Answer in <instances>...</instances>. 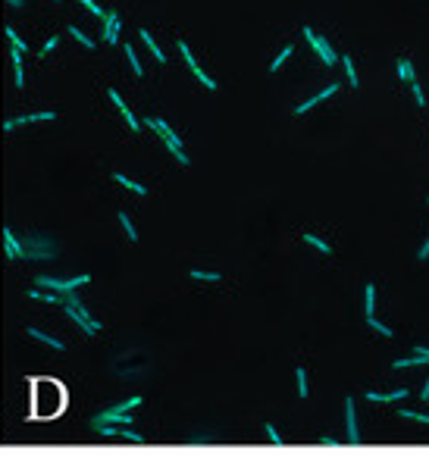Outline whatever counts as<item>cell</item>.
I'll use <instances>...</instances> for the list:
<instances>
[{
    "mask_svg": "<svg viewBox=\"0 0 429 463\" xmlns=\"http://www.w3.org/2000/svg\"><path fill=\"white\" fill-rule=\"evenodd\" d=\"M97 422H113V425H132L135 422V416H132V410H122V407H107V410H101L94 419H91V425H97Z\"/></svg>",
    "mask_w": 429,
    "mask_h": 463,
    "instance_id": "cell-7",
    "label": "cell"
},
{
    "mask_svg": "<svg viewBox=\"0 0 429 463\" xmlns=\"http://www.w3.org/2000/svg\"><path fill=\"white\" fill-rule=\"evenodd\" d=\"M398 79H401V82H407V85L417 79V72H414V63H410V57H401V60H398Z\"/></svg>",
    "mask_w": 429,
    "mask_h": 463,
    "instance_id": "cell-22",
    "label": "cell"
},
{
    "mask_svg": "<svg viewBox=\"0 0 429 463\" xmlns=\"http://www.w3.org/2000/svg\"><path fill=\"white\" fill-rule=\"evenodd\" d=\"M53 119H57V113H53V110H41V113H28V116L7 119V122H4V132H13V128H19V125H31V122H53Z\"/></svg>",
    "mask_w": 429,
    "mask_h": 463,
    "instance_id": "cell-9",
    "label": "cell"
},
{
    "mask_svg": "<svg viewBox=\"0 0 429 463\" xmlns=\"http://www.w3.org/2000/svg\"><path fill=\"white\" fill-rule=\"evenodd\" d=\"M104 31H101V41L104 44H119V28H122V19H119V13L116 10H107L104 16Z\"/></svg>",
    "mask_w": 429,
    "mask_h": 463,
    "instance_id": "cell-8",
    "label": "cell"
},
{
    "mask_svg": "<svg viewBox=\"0 0 429 463\" xmlns=\"http://www.w3.org/2000/svg\"><path fill=\"white\" fill-rule=\"evenodd\" d=\"M60 307H63V313L69 319H76V326L85 332V335H97V332H101V319H94L85 310V304H82V298L76 291H63V304Z\"/></svg>",
    "mask_w": 429,
    "mask_h": 463,
    "instance_id": "cell-2",
    "label": "cell"
},
{
    "mask_svg": "<svg viewBox=\"0 0 429 463\" xmlns=\"http://www.w3.org/2000/svg\"><path fill=\"white\" fill-rule=\"evenodd\" d=\"M25 335H28V338H38L41 344H50L53 350H66V341H63V338H57V335H47V332H41L38 326H25Z\"/></svg>",
    "mask_w": 429,
    "mask_h": 463,
    "instance_id": "cell-14",
    "label": "cell"
},
{
    "mask_svg": "<svg viewBox=\"0 0 429 463\" xmlns=\"http://www.w3.org/2000/svg\"><path fill=\"white\" fill-rule=\"evenodd\" d=\"M7 7H13V10H25V0H7Z\"/></svg>",
    "mask_w": 429,
    "mask_h": 463,
    "instance_id": "cell-40",
    "label": "cell"
},
{
    "mask_svg": "<svg viewBox=\"0 0 429 463\" xmlns=\"http://www.w3.org/2000/svg\"><path fill=\"white\" fill-rule=\"evenodd\" d=\"M426 404H429V401H426Z\"/></svg>",
    "mask_w": 429,
    "mask_h": 463,
    "instance_id": "cell-46",
    "label": "cell"
},
{
    "mask_svg": "<svg viewBox=\"0 0 429 463\" xmlns=\"http://www.w3.org/2000/svg\"><path fill=\"white\" fill-rule=\"evenodd\" d=\"M116 219H119V226H122V232H125V238L132 244H138V229H135V222H132V216H128L125 210H119L116 213Z\"/></svg>",
    "mask_w": 429,
    "mask_h": 463,
    "instance_id": "cell-19",
    "label": "cell"
},
{
    "mask_svg": "<svg viewBox=\"0 0 429 463\" xmlns=\"http://www.w3.org/2000/svg\"><path fill=\"white\" fill-rule=\"evenodd\" d=\"M25 294H28L31 301H41V304H53V307H60V304H63V294H60V291H53V294H50L47 288H38V285L28 288Z\"/></svg>",
    "mask_w": 429,
    "mask_h": 463,
    "instance_id": "cell-17",
    "label": "cell"
},
{
    "mask_svg": "<svg viewBox=\"0 0 429 463\" xmlns=\"http://www.w3.org/2000/svg\"><path fill=\"white\" fill-rule=\"evenodd\" d=\"M4 254L10 257V260H25V254H22V244H19V238H16V229H4Z\"/></svg>",
    "mask_w": 429,
    "mask_h": 463,
    "instance_id": "cell-13",
    "label": "cell"
},
{
    "mask_svg": "<svg viewBox=\"0 0 429 463\" xmlns=\"http://www.w3.org/2000/svg\"><path fill=\"white\" fill-rule=\"evenodd\" d=\"M113 182H119V185H122V188H128V191H135V194H147V188H144V185H141V182H132V179H128V175H122V172H113Z\"/></svg>",
    "mask_w": 429,
    "mask_h": 463,
    "instance_id": "cell-24",
    "label": "cell"
},
{
    "mask_svg": "<svg viewBox=\"0 0 429 463\" xmlns=\"http://www.w3.org/2000/svg\"><path fill=\"white\" fill-rule=\"evenodd\" d=\"M420 398H423V401H429V376H426V385H423V391H420Z\"/></svg>",
    "mask_w": 429,
    "mask_h": 463,
    "instance_id": "cell-43",
    "label": "cell"
},
{
    "mask_svg": "<svg viewBox=\"0 0 429 463\" xmlns=\"http://www.w3.org/2000/svg\"><path fill=\"white\" fill-rule=\"evenodd\" d=\"M107 97L113 100V106L119 110V116L125 119V125L132 128V132H138V128H141V119H135V113H132V110H128V103L122 100V94H119V91H116V88H110V91H107Z\"/></svg>",
    "mask_w": 429,
    "mask_h": 463,
    "instance_id": "cell-10",
    "label": "cell"
},
{
    "mask_svg": "<svg viewBox=\"0 0 429 463\" xmlns=\"http://www.w3.org/2000/svg\"><path fill=\"white\" fill-rule=\"evenodd\" d=\"M410 88H414V100H417V106H426V97H423V91H420V85H417V79L410 82Z\"/></svg>",
    "mask_w": 429,
    "mask_h": 463,
    "instance_id": "cell-38",
    "label": "cell"
},
{
    "mask_svg": "<svg viewBox=\"0 0 429 463\" xmlns=\"http://www.w3.org/2000/svg\"><path fill=\"white\" fill-rule=\"evenodd\" d=\"M414 354H420V357L429 363V347H426V344H414Z\"/></svg>",
    "mask_w": 429,
    "mask_h": 463,
    "instance_id": "cell-39",
    "label": "cell"
},
{
    "mask_svg": "<svg viewBox=\"0 0 429 463\" xmlns=\"http://www.w3.org/2000/svg\"><path fill=\"white\" fill-rule=\"evenodd\" d=\"M320 444H326V448H339V441H335V438H320Z\"/></svg>",
    "mask_w": 429,
    "mask_h": 463,
    "instance_id": "cell-42",
    "label": "cell"
},
{
    "mask_svg": "<svg viewBox=\"0 0 429 463\" xmlns=\"http://www.w3.org/2000/svg\"><path fill=\"white\" fill-rule=\"evenodd\" d=\"M291 53H294V44H285L282 50H279V53H276V60L270 63V72H279V69H282V66H285V60L291 57Z\"/></svg>",
    "mask_w": 429,
    "mask_h": 463,
    "instance_id": "cell-25",
    "label": "cell"
},
{
    "mask_svg": "<svg viewBox=\"0 0 429 463\" xmlns=\"http://www.w3.org/2000/svg\"><path fill=\"white\" fill-rule=\"evenodd\" d=\"M91 282V272H79L76 279H57V275H35V285L38 288H47V291H79L82 285H88Z\"/></svg>",
    "mask_w": 429,
    "mask_h": 463,
    "instance_id": "cell-4",
    "label": "cell"
},
{
    "mask_svg": "<svg viewBox=\"0 0 429 463\" xmlns=\"http://www.w3.org/2000/svg\"><path fill=\"white\" fill-rule=\"evenodd\" d=\"M345 419H348V444H360V432H357V407H354V398H345Z\"/></svg>",
    "mask_w": 429,
    "mask_h": 463,
    "instance_id": "cell-12",
    "label": "cell"
},
{
    "mask_svg": "<svg viewBox=\"0 0 429 463\" xmlns=\"http://www.w3.org/2000/svg\"><path fill=\"white\" fill-rule=\"evenodd\" d=\"M263 429H267V435H270V441L276 444V448H282V444H285V441H282V435H279V432H276V425H273V422H267V425H263Z\"/></svg>",
    "mask_w": 429,
    "mask_h": 463,
    "instance_id": "cell-37",
    "label": "cell"
},
{
    "mask_svg": "<svg viewBox=\"0 0 429 463\" xmlns=\"http://www.w3.org/2000/svg\"><path fill=\"white\" fill-rule=\"evenodd\" d=\"M69 34H72V38H76V44H82L85 50H94V47H97V41L91 38V34H85L79 25H69Z\"/></svg>",
    "mask_w": 429,
    "mask_h": 463,
    "instance_id": "cell-21",
    "label": "cell"
},
{
    "mask_svg": "<svg viewBox=\"0 0 429 463\" xmlns=\"http://www.w3.org/2000/svg\"><path fill=\"white\" fill-rule=\"evenodd\" d=\"M138 38H141V44L147 47V50H151V57L160 63V66H166V53H163V47L154 41V34L151 31H147V28H138Z\"/></svg>",
    "mask_w": 429,
    "mask_h": 463,
    "instance_id": "cell-15",
    "label": "cell"
},
{
    "mask_svg": "<svg viewBox=\"0 0 429 463\" xmlns=\"http://www.w3.org/2000/svg\"><path fill=\"white\" fill-rule=\"evenodd\" d=\"M367 326H370L373 332H379V335H385V338H391V329H388L385 323H379L376 316H367Z\"/></svg>",
    "mask_w": 429,
    "mask_h": 463,
    "instance_id": "cell-33",
    "label": "cell"
},
{
    "mask_svg": "<svg viewBox=\"0 0 429 463\" xmlns=\"http://www.w3.org/2000/svg\"><path fill=\"white\" fill-rule=\"evenodd\" d=\"M304 38L310 41V47L316 50V57H320L323 63H326V69H332V66H339V53L332 50V44L323 38V34H316L310 25H304Z\"/></svg>",
    "mask_w": 429,
    "mask_h": 463,
    "instance_id": "cell-5",
    "label": "cell"
},
{
    "mask_svg": "<svg viewBox=\"0 0 429 463\" xmlns=\"http://www.w3.org/2000/svg\"><path fill=\"white\" fill-rule=\"evenodd\" d=\"M122 47H125V60H128V66H132V72H135V76L141 79V76H144V66H141V60H138V53H135V47H132V44H128V41H125Z\"/></svg>",
    "mask_w": 429,
    "mask_h": 463,
    "instance_id": "cell-23",
    "label": "cell"
},
{
    "mask_svg": "<svg viewBox=\"0 0 429 463\" xmlns=\"http://www.w3.org/2000/svg\"><path fill=\"white\" fill-rule=\"evenodd\" d=\"M57 47H60V34H50V38L44 41V47L38 50V57H47V53H50V50H57Z\"/></svg>",
    "mask_w": 429,
    "mask_h": 463,
    "instance_id": "cell-35",
    "label": "cell"
},
{
    "mask_svg": "<svg viewBox=\"0 0 429 463\" xmlns=\"http://www.w3.org/2000/svg\"><path fill=\"white\" fill-rule=\"evenodd\" d=\"M119 438H125V441H132V444H144V435H138L132 425H122V432H119Z\"/></svg>",
    "mask_w": 429,
    "mask_h": 463,
    "instance_id": "cell-34",
    "label": "cell"
},
{
    "mask_svg": "<svg viewBox=\"0 0 429 463\" xmlns=\"http://www.w3.org/2000/svg\"><path fill=\"white\" fill-rule=\"evenodd\" d=\"M410 391L407 388H398V391H388V395H379V391H364V398L367 401H373V404H388V401H404Z\"/></svg>",
    "mask_w": 429,
    "mask_h": 463,
    "instance_id": "cell-18",
    "label": "cell"
},
{
    "mask_svg": "<svg viewBox=\"0 0 429 463\" xmlns=\"http://www.w3.org/2000/svg\"><path fill=\"white\" fill-rule=\"evenodd\" d=\"M426 360L420 357V354H414V357H404V360H395L391 363V369H410V366H423Z\"/></svg>",
    "mask_w": 429,
    "mask_h": 463,
    "instance_id": "cell-30",
    "label": "cell"
},
{
    "mask_svg": "<svg viewBox=\"0 0 429 463\" xmlns=\"http://www.w3.org/2000/svg\"><path fill=\"white\" fill-rule=\"evenodd\" d=\"M176 47H179V53H182V60H185V66H188V69H191V76H194V79H197V82H201L204 88H207V91H216V82H213V79L207 76V72H204V69H201V63L194 60V53H191V47H188V41H182V38H179V41H176Z\"/></svg>",
    "mask_w": 429,
    "mask_h": 463,
    "instance_id": "cell-6",
    "label": "cell"
},
{
    "mask_svg": "<svg viewBox=\"0 0 429 463\" xmlns=\"http://www.w3.org/2000/svg\"><path fill=\"white\" fill-rule=\"evenodd\" d=\"M398 419H414V422H429V416H426V413H417V410H401V413H398Z\"/></svg>",
    "mask_w": 429,
    "mask_h": 463,
    "instance_id": "cell-36",
    "label": "cell"
},
{
    "mask_svg": "<svg viewBox=\"0 0 429 463\" xmlns=\"http://www.w3.org/2000/svg\"><path fill=\"white\" fill-rule=\"evenodd\" d=\"M144 125L151 128V132H157L160 135V141L166 144V151H170L176 160H179V166H191V160H188V154L182 151V138L170 128V122L166 119H160V116H144Z\"/></svg>",
    "mask_w": 429,
    "mask_h": 463,
    "instance_id": "cell-3",
    "label": "cell"
},
{
    "mask_svg": "<svg viewBox=\"0 0 429 463\" xmlns=\"http://www.w3.org/2000/svg\"><path fill=\"white\" fill-rule=\"evenodd\" d=\"M53 4H60V0H53Z\"/></svg>",
    "mask_w": 429,
    "mask_h": 463,
    "instance_id": "cell-44",
    "label": "cell"
},
{
    "mask_svg": "<svg viewBox=\"0 0 429 463\" xmlns=\"http://www.w3.org/2000/svg\"><path fill=\"white\" fill-rule=\"evenodd\" d=\"M426 203H429V200H426Z\"/></svg>",
    "mask_w": 429,
    "mask_h": 463,
    "instance_id": "cell-45",
    "label": "cell"
},
{
    "mask_svg": "<svg viewBox=\"0 0 429 463\" xmlns=\"http://www.w3.org/2000/svg\"><path fill=\"white\" fill-rule=\"evenodd\" d=\"M16 238H19V244H22L25 260H53V257L60 254L57 241H53L50 235H44V232L25 229V232H16Z\"/></svg>",
    "mask_w": 429,
    "mask_h": 463,
    "instance_id": "cell-1",
    "label": "cell"
},
{
    "mask_svg": "<svg viewBox=\"0 0 429 463\" xmlns=\"http://www.w3.org/2000/svg\"><path fill=\"white\" fill-rule=\"evenodd\" d=\"M10 63H13V79H16V88H25V63H22V50L10 47Z\"/></svg>",
    "mask_w": 429,
    "mask_h": 463,
    "instance_id": "cell-16",
    "label": "cell"
},
{
    "mask_svg": "<svg viewBox=\"0 0 429 463\" xmlns=\"http://www.w3.org/2000/svg\"><path fill=\"white\" fill-rule=\"evenodd\" d=\"M364 301H367V316H376V285H367V291H364Z\"/></svg>",
    "mask_w": 429,
    "mask_h": 463,
    "instance_id": "cell-27",
    "label": "cell"
},
{
    "mask_svg": "<svg viewBox=\"0 0 429 463\" xmlns=\"http://www.w3.org/2000/svg\"><path fill=\"white\" fill-rule=\"evenodd\" d=\"M332 94H339V82H332L329 88H323V91H320V94H313V97H307V100H301V103H298V106L291 110V113H294V116H304V113H307V110H313L316 103H323V100H329Z\"/></svg>",
    "mask_w": 429,
    "mask_h": 463,
    "instance_id": "cell-11",
    "label": "cell"
},
{
    "mask_svg": "<svg viewBox=\"0 0 429 463\" xmlns=\"http://www.w3.org/2000/svg\"><path fill=\"white\" fill-rule=\"evenodd\" d=\"M417 257H420V260H426V257H429V238H426V244L417 251Z\"/></svg>",
    "mask_w": 429,
    "mask_h": 463,
    "instance_id": "cell-41",
    "label": "cell"
},
{
    "mask_svg": "<svg viewBox=\"0 0 429 463\" xmlns=\"http://www.w3.org/2000/svg\"><path fill=\"white\" fill-rule=\"evenodd\" d=\"M79 4H82V7H85V10H88L91 16H94V19H97V22H104V16H107V10H104V7L97 4V0H79Z\"/></svg>",
    "mask_w": 429,
    "mask_h": 463,
    "instance_id": "cell-29",
    "label": "cell"
},
{
    "mask_svg": "<svg viewBox=\"0 0 429 463\" xmlns=\"http://www.w3.org/2000/svg\"><path fill=\"white\" fill-rule=\"evenodd\" d=\"M339 63H342V69H345V76H348L351 88H357V85H360V79H357V69H354V60H351V53H339Z\"/></svg>",
    "mask_w": 429,
    "mask_h": 463,
    "instance_id": "cell-20",
    "label": "cell"
},
{
    "mask_svg": "<svg viewBox=\"0 0 429 463\" xmlns=\"http://www.w3.org/2000/svg\"><path fill=\"white\" fill-rule=\"evenodd\" d=\"M7 41H10V47H16V50H28V44L19 38V31H16L13 25H7Z\"/></svg>",
    "mask_w": 429,
    "mask_h": 463,
    "instance_id": "cell-32",
    "label": "cell"
},
{
    "mask_svg": "<svg viewBox=\"0 0 429 463\" xmlns=\"http://www.w3.org/2000/svg\"><path fill=\"white\" fill-rule=\"evenodd\" d=\"M188 275L194 282H219L222 272H207V269H188Z\"/></svg>",
    "mask_w": 429,
    "mask_h": 463,
    "instance_id": "cell-26",
    "label": "cell"
},
{
    "mask_svg": "<svg viewBox=\"0 0 429 463\" xmlns=\"http://www.w3.org/2000/svg\"><path fill=\"white\" fill-rule=\"evenodd\" d=\"M294 379H298V395L307 398V395H310V391H307V369L298 366V369H294Z\"/></svg>",
    "mask_w": 429,
    "mask_h": 463,
    "instance_id": "cell-31",
    "label": "cell"
},
{
    "mask_svg": "<svg viewBox=\"0 0 429 463\" xmlns=\"http://www.w3.org/2000/svg\"><path fill=\"white\" fill-rule=\"evenodd\" d=\"M304 244H310V247H316V251H320V254H326V257L332 254V244H326V241H323V238H316V235H310V232L304 235Z\"/></svg>",
    "mask_w": 429,
    "mask_h": 463,
    "instance_id": "cell-28",
    "label": "cell"
}]
</instances>
